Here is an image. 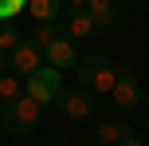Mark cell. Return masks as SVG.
Returning <instances> with one entry per match:
<instances>
[{"label":"cell","instance_id":"obj_16","mask_svg":"<svg viewBox=\"0 0 149 146\" xmlns=\"http://www.w3.org/2000/svg\"><path fill=\"white\" fill-rule=\"evenodd\" d=\"M86 12H90V16H102V12H114V0H86Z\"/></svg>","mask_w":149,"mask_h":146},{"label":"cell","instance_id":"obj_10","mask_svg":"<svg viewBox=\"0 0 149 146\" xmlns=\"http://www.w3.org/2000/svg\"><path fill=\"white\" fill-rule=\"evenodd\" d=\"M24 95V79L16 75V71H4L0 75V107H8L12 99H20Z\"/></svg>","mask_w":149,"mask_h":146},{"label":"cell","instance_id":"obj_5","mask_svg":"<svg viewBox=\"0 0 149 146\" xmlns=\"http://www.w3.org/2000/svg\"><path fill=\"white\" fill-rule=\"evenodd\" d=\"M55 107H59L67 118H90V115H94V95H90L86 87H74V91L63 87L59 99H55Z\"/></svg>","mask_w":149,"mask_h":146},{"label":"cell","instance_id":"obj_17","mask_svg":"<svg viewBox=\"0 0 149 146\" xmlns=\"http://www.w3.org/2000/svg\"><path fill=\"white\" fill-rule=\"evenodd\" d=\"M118 146H145V142H141V134H137V130H126Z\"/></svg>","mask_w":149,"mask_h":146},{"label":"cell","instance_id":"obj_11","mask_svg":"<svg viewBox=\"0 0 149 146\" xmlns=\"http://www.w3.org/2000/svg\"><path fill=\"white\" fill-rule=\"evenodd\" d=\"M126 130H130L126 123H102V126H98V142H102V146H118Z\"/></svg>","mask_w":149,"mask_h":146},{"label":"cell","instance_id":"obj_4","mask_svg":"<svg viewBox=\"0 0 149 146\" xmlns=\"http://www.w3.org/2000/svg\"><path fill=\"white\" fill-rule=\"evenodd\" d=\"M39 67H43V47H39V44H31V39H20V44L8 51V71H16L20 79L36 75Z\"/></svg>","mask_w":149,"mask_h":146},{"label":"cell","instance_id":"obj_12","mask_svg":"<svg viewBox=\"0 0 149 146\" xmlns=\"http://www.w3.org/2000/svg\"><path fill=\"white\" fill-rule=\"evenodd\" d=\"M20 39H24V36H20V28H16L12 20H0V51H12Z\"/></svg>","mask_w":149,"mask_h":146},{"label":"cell","instance_id":"obj_1","mask_svg":"<svg viewBox=\"0 0 149 146\" xmlns=\"http://www.w3.org/2000/svg\"><path fill=\"white\" fill-rule=\"evenodd\" d=\"M79 87H86L90 95H110L114 79H118V67H114L106 55H90V59H79Z\"/></svg>","mask_w":149,"mask_h":146},{"label":"cell","instance_id":"obj_19","mask_svg":"<svg viewBox=\"0 0 149 146\" xmlns=\"http://www.w3.org/2000/svg\"><path fill=\"white\" fill-rule=\"evenodd\" d=\"M4 67H8V51H0V75H4Z\"/></svg>","mask_w":149,"mask_h":146},{"label":"cell","instance_id":"obj_13","mask_svg":"<svg viewBox=\"0 0 149 146\" xmlns=\"http://www.w3.org/2000/svg\"><path fill=\"white\" fill-rule=\"evenodd\" d=\"M59 36V24H39L36 32H31V44H39V47H47L51 39Z\"/></svg>","mask_w":149,"mask_h":146},{"label":"cell","instance_id":"obj_18","mask_svg":"<svg viewBox=\"0 0 149 146\" xmlns=\"http://www.w3.org/2000/svg\"><path fill=\"white\" fill-rule=\"evenodd\" d=\"M63 8H86V0H63Z\"/></svg>","mask_w":149,"mask_h":146},{"label":"cell","instance_id":"obj_14","mask_svg":"<svg viewBox=\"0 0 149 146\" xmlns=\"http://www.w3.org/2000/svg\"><path fill=\"white\" fill-rule=\"evenodd\" d=\"M28 8V0H0V20H16Z\"/></svg>","mask_w":149,"mask_h":146},{"label":"cell","instance_id":"obj_8","mask_svg":"<svg viewBox=\"0 0 149 146\" xmlns=\"http://www.w3.org/2000/svg\"><path fill=\"white\" fill-rule=\"evenodd\" d=\"M63 32H67L71 39H86V36H94V16L86 12V8H67V20H63Z\"/></svg>","mask_w":149,"mask_h":146},{"label":"cell","instance_id":"obj_7","mask_svg":"<svg viewBox=\"0 0 149 146\" xmlns=\"http://www.w3.org/2000/svg\"><path fill=\"white\" fill-rule=\"evenodd\" d=\"M43 63L67 71V67H79V51H74V39L71 36H55L51 44L43 47Z\"/></svg>","mask_w":149,"mask_h":146},{"label":"cell","instance_id":"obj_3","mask_svg":"<svg viewBox=\"0 0 149 146\" xmlns=\"http://www.w3.org/2000/svg\"><path fill=\"white\" fill-rule=\"evenodd\" d=\"M39 111H43V107H39L31 95H20V99H12V103L4 107V123H8L12 134H28L31 126L39 123Z\"/></svg>","mask_w":149,"mask_h":146},{"label":"cell","instance_id":"obj_15","mask_svg":"<svg viewBox=\"0 0 149 146\" xmlns=\"http://www.w3.org/2000/svg\"><path fill=\"white\" fill-rule=\"evenodd\" d=\"M94 28H98V32H114V28H118V12H102V16H94Z\"/></svg>","mask_w":149,"mask_h":146},{"label":"cell","instance_id":"obj_9","mask_svg":"<svg viewBox=\"0 0 149 146\" xmlns=\"http://www.w3.org/2000/svg\"><path fill=\"white\" fill-rule=\"evenodd\" d=\"M28 12L36 24H55L63 12V0H28Z\"/></svg>","mask_w":149,"mask_h":146},{"label":"cell","instance_id":"obj_2","mask_svg":"<svg viewBox=\"0 0 149 146\" xmlns=\"http://www.w3.org/2000/svg\"><path fill=\"white\" fill-rule=\"evenodd\" d=\"M59 91H63V71L51 67V63H43L36 75L24 79V95H31L39 107H51V103L59 99Z\"/></svg>","mask_w":149,"mask_h":146},{"label":"cell","instance_id":"obj_6","mask_svg":"<svg viewBox=\"0 0 149 146\" xmlns=\"http://www.w3.org/2000/svg\"><path fill=\"white\" fill-rule=\"evenodd\" d=\"M110 99L118 103V107H137V99H141V83H137V71H134V67H118V79H114Z\"/></svg>","mask_w":149,"mask_h":146}]
</instances>
